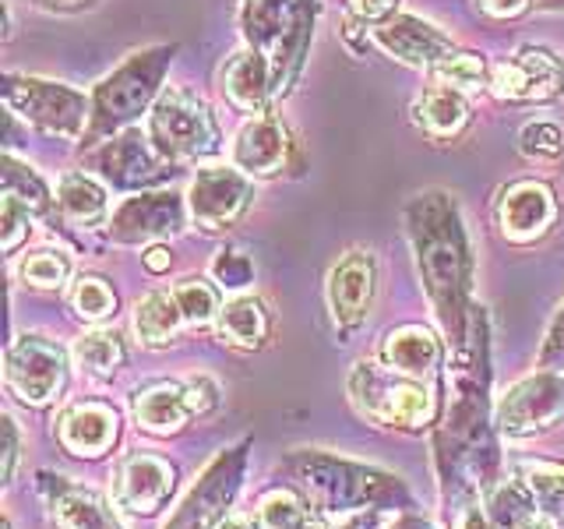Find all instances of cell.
Instances as JSON below:
<instances>
[{"label": "cell", "mask_w": 564, "mask_h": 529, "mask_svg": "<svg viewBox=\"0 0 564 529\" xmlns=\"http://www.w3.org/2000/svg\"><path fill=\"white\" fill-rule=\"evenodd\" d=\"M519 529H557L551 519H543V516H536V519H529L525 526H519Z\"/></svg>", "instance_id": "db71d44e"}, {"label": "cell", "mask_w": 564, "mask_h": 529, "mask_svg": "<svg viewBox=\"0 0 564 529\" xmlns=\"http://www.w3.org/2000/svg\"><path fill=\"white\" fill-rule=\"evenodd\" d=\"M254 198L251 176L237 166H208L187 187V212L191 223L205 234H223L234 226Z\"/></svg>", "instance_id": "5bb4252c"}, {"label": "cell", "mask_w": 564, "mask_h": 529, "mask_svg": "<svg viewBox=\"0 0 564 529\" xmlns=\"http://www.w3.org/2000/svg\"><path fill=\"white\" fill-rule=\"evenodd\" d=\"M184 325L187 322L181 314V304L173 300V290H155L134 307V332H138L141 346L163 349L181 335Z\"/></svg>", "instance_id": "f1b7e54d"}, {"label": "cell", "mask_w": 564, "mask_h": 529, "mask_svg": "<svg viewBox=\"0 0 564 529\" xmlns=\"http://www.w3.org/2000/svg\"><path fill=\"white\" fill-rule=\"evenodd\" d=\"M57 205L61 219H67L70 226L93 229L99 226L106 216H110V198H106V187L88 173H67L61 187H57Z\"/></svg>", "instance_id": "4316f807"}, {"label": "cell", "mask_w": 564, "mask_h": 529, "mask_svg": "<svg viewBox=\"0 0 564 529\" xmlns=\"http://www.w3.org/2000/svg\"><path fill=\"white\" fill-rule=\"evenodd\" d=\"M8 392L25 406H50L67 388V349L46 335H18L4 357Z\"/></svg>", "instance_id": "30bf717a"}, {"label": "cell", "mask_w": 564, "mask_h": 529, "mask_svg": "<svg viewBox=\"0 0 564 529\" xmlns=\"http://www.w3.org/2000/svg\"><path fill=\"white\" fill-rule=\"evenodd\" d=\"M375 516H370V519H346L343 526H325L322 519H314L311 526H304V529H375Z\"/></svg>", "instance_id": "681fc988"}, {"label": "cell", "mask_w": 564, "mask_h": 529, "mask_svg": "<svg viewBox=\"0 0 564 529\" xmlns=\"http://www.w3.org/2000/svg\"><path fill=\"white\" fill-rule=\"evenodd\" d=\"M4 484H11L14 476V463H18V428H14V417L4 413Z\"/></svg>", "instance_id": "f6af8a7d"}, {"label": "cell", "mask_w": 564, "mask_h": 529, "mask_svg": "<svg viewBox=\"0 0 564 529\" xmlns=\"http://www.w3.org/2000/svg\"><path fill=\"white\" fill-rule=\"evenodd\" d=\"M536 11H564V0H533Z\"/></svg>", "instance_id": "f5cc1de1"}, {"label": "cell", "mask_w": 564, "mask_h": 529, "mask_svg": "<svg viewBox=\"0 0 564 529\" xmlns=\"http://www.w3.org/2000/svg\"><path fill=\"white\" fill-rule=\"evenodd\" d=\"M370 40H375L384 53H392L395 61L410 64V67H427V71L455 50V43L445 32L431 22H423L416 14L388 18V22L375 25Z\"/></svg>", "instance_id": "ffe728a7"}, {"label": "cell", "mask_w": 564, "mask_h": 529, "mask_svg": "<svg viewBox=\"0 0 564 529\" xmlns=\"http://www.w3.org/2000/svg\"><path fill=\"white\" fill-rule=\"evenodd\" d=\"M395 4H399V0H349V11H352L357 22H378L381 25V22L392 18Z\"/></svg>", "instance_id": "7bdbcfd3"}, {"label": "cell", "mask_w": 564, "mask_h": 529, "mask_svg": "<svg viewBox=\"0 0 564 529\" xmlns=\"http://www.w3.org/2000/svg\"><path fill=\"white\" fill-rule=\"evenodd\" d=\"M0 96H4L8 110L22 117L29 128L43 131L50 138L82 141L88 128V114H93V99L78 88L50 78H29V75H4L0 82Z\"/></svg>", "instance_id": "ba28073f"}, {"label": "cell", "mask_w": 564, "mask_h": 529, "mask_svg": "<svg viewBox=\"0 0 564 529\" xmlns=\"http://www.w3.org/2000/svg\"><path fill=\"white\" fill-rule=\"evenodd\" d=\"M187 194L176 191H138L123 198L110 216V240L113 244H152L163 237H176L187 223Z\"/></svg>", "instance_id": "4fadbf2b"}, {"label": "cell", "mask_w": 564, "mask_h": 529, "mask_svg": "<svg viewBox=\"0 0 564 529\" xmlns=\"http://www.w3.org/2000/svg\"><path fill=\"white\" fill-rule=\"evenodd\" d=\"M490 343L487 314L473 307L469 335L455 346L452 399L437 428V458L445 484L455 487H490L494 445H490Z\"/></svg>", "instance_id": "6da1fadb"}, {"label": "cell", "mask_w": 564, "mask_h": 529, "mask_svg": "<svg viewBox=\"0 0 564 529\" xmlns=\"http://www.w3.org/2000/svg\"><path fill=\"white\" fill-rule=\"evenodd\" d=\"M519 481L529 487L543 519H551L557 529L564 526V466L554 463H522Z\"/></svg>", "instance_id": "1f68e13d"}, {"label": "cell", "mask_w": 564, "mask_h": 529, "mask_svg": "<svg viewBox=\"0 0 564 529\" xmlns=\"http://www.w3.org/2000/svg\"><path fill=\"white\" fill-rule=\"evenodd\" d=\"M293 481L304 487L307 501L322 516H349V511H381V508H416L410 487L395 473L352 463L343 455H328L317 449H296L282 458Z\"/></svg>", "instance_id": "3957f363"}, {"label": "cell", "mask_w": 564, "mask_h": 529, "mask_svg": "<svg viewBox=\"0 0 564 529\" xmlns=\"http://www.w3.org/2000/svg\"><path fill=\"white\" fill-rule=\"evenodd\" d=\"M18 279L32 290H61L70 279V258L64 251H35L18 264Z\"/></svg>", "instance_id": "8d00e7d4"}, {"label": "cell", "mask_w": 564, "mask_h": 529, "mask_svg": "<svg viewBox=\"0 0 564 529\" xmlns=\"http://www.w3.org/2000/svg\"><path fill=\"white\" fill-rule=\"evenodd\" d=\"M4 529H11V522H4Z\"/></svg>", "instance_id": "11a10c76"}, {"label": "cell", "mask_w": 564, "mask_h": 529, "mask_svg": "<svg viewBox=\"0 0 564 529\" xmlns=\"http://www.w3.org/2000/svg\"><path fill=\"white\" fill-rule=\"evenodd\" d=\"M141 261H145V269L152 276H163V272H170V264H173V251H170V247H163V244H152L149 251L141 255Z\"/></svg>", "instance_id": "7dc6e473"}, {"label": "cell", "mask_w": 564, "mask_h": 529, "mask_svg": "<svg viewBox=\"0 0 564 529\" xmlns=\"http://www.w3.org/2000/svg\"><path fill=\"white\" fill-rule=\"evenodd\" d=\"M234 166L247 176H282L304 173V155H300L290 128L272 110L254 114L237 131L234 141Z\"/></svg>", "instance_id": "9a60e30c"}, {"label": "cell", "mask_w": 564, "mask_h": 529, "mask_svg": "<svg viewBox=\"0 0 564 529\" xmlns=\"http://www.w3.org/2000/svg\"><path fill=\"white\" fill-rule=\"evenodd\" d=\"M247 449H251V441H240V445L223 449L216 458H212L163 529H219L229 516V505H234L240 484H243Z\"/></svg>", "instance_id": "9c48e42d"}, {"label": "cell", "mask_w": 564, "mask_h": 529, "mask_svg": "<svg viewBox=\"0 0 564 529\" xmlns=\"http://www.w3.org/2000/svg\"><path fill=\"white\" fill-rule=\"evenodd\" d=\"M564 420V370H540L516 381L494 406V423L505 438H536Z\"/></svg>", "instance_id": "8fae6325"}, {"label": "cell", "mask_w": 564, "mask_h": 529, "mask_svg": "<svg viewBox=\"0 0 564 529\" xmlns=\"http://www.w3.org/2000/svg\"><path fill=\"white\" fill-rule=\"evenodd\" d=\"M405 234H410L423 290L437 311L441 328L452 346H463L473 317V251L458 202L448 191L413 194L405 205Z\"/></svg>", "instance_id": "7a4b0ae2"}, {"label": "cell", "mask_w": 564, "mask_h": 529, "mask_svg": "<svg viewBox=\"0 0 564 529\" xmlns=\"http://www.w3.org/2000/svg\"><path fill=\"white\" fill-rule=\"evenodd\" d=\"M219 529H258V522L251 516H226V522Z\"/></svg>", "instance_id": "816d5d0a"}, {"label": "cell", "mask_w": 564, "mask_h": 529, "mask_svg": "<svg viewBox=\"0 0 564 529\" xmlns=\"http://www.w3.org/2000/svg\"><path fill=\"white\" fill-rule=\"evenodd\" d=\"M431 78L437 85L458 88V93H476L480 85H487V64L469 50H452L448 57H441L431 67Z\"/></svg>", "instance_id": "d590c367"}, {"label": "cell", "mask_w": 564, "mask_h": 529, "mask_svg": "<svg viewBox=\"0 0 564 529\" xmlns=\"http://www.w3.org/2000/svg\"><path fill=\"white\" fill-rule=\"evenodd\" d=\"M413 123L434 141H452L466 131L469 102L452 85H431L427 93L413 102Z\"/></svg>", "instance_id": "484cf974"}, {"label": "cell", "mask_w": 564, "mask_h": 529, "mask_svg": "<svg viewBox=\"0 0 564 529\" xmlns=\"http://www.w3.org/2000/svg\"><path fill=\"white\" fill-rule=\"evenodd\" d=\"M123 357H128V349H123V339L120 332L113 328H96V332H85L82 339L75 343V360L78 367L85 370L88 378H113Z\"/></svg>", "instance_id": "f546056e"}, {"label": "cell", "mask_w": 564, "mask_h": 529, "mask_svg": "<svg viewBox=\"0 0 564 529\" xmlns=\"http://www.w3.org/2000/svg\"><path fill=\"white\" fill-rule=\"evenodd\" d=\"M131 410H134L138 428L149 434H159V438L184 431V423L194 417L184 381H155L149 388H141V392L131 399Z\"/></svg>", "instance_id": "cb8c5ba5"}, {"label": "cell", "mask_w": 564, "mask_h": 529, "mask_svg": "<svg viewBox=\"0 0 564 529\" xmlns=\"http://www.w3.org/2000/svg\"><path fill=\"white\" fill-rule=\"evenodd\" d=\"M269 332H272V317L258 296H234L219 311V339L237 349L247 353L261 349L269 343Z\"/></svg>", "instance_id": "83f0119b"}, {"label": "cell", "mask_w": 564, "mask_h": 529, "mask_svg": "<svg viewBox=\"0 0 564 529\" xmlns=\"http://www.w3.org/2000/svg\"><path fill=\"white\" fill-rule=\"evenodd\" d=\"M176 490V466L163 455L131 452L117 463L113 473V505L131 516H155Z\"/></svg>", "instance_id": "e0dca14e"}, {"label": "cell", "mask_w": 564, "mask_h": 529, "mask_svg": "<svg viewBox=\"0 0 564 529\" xmlns=\"http://www.w3.org/2000/svg\"><path fill=\"white\" fill-rule=\"evenodd\" d=\"M212 279H216L226 293H240L254 282V261L243 251H237V247H226V251H219L216 261H212Z\"/></svg>", "instance_id": "74e56055"}, {"label": "cell", "mask_w": 564, "mask_h": 529, "mask_svg": "<svg viewBox=\"0 0 564 529\" xmlns=\"http://www.w3.org/2000/svg\"><path fill=\"white\" fill-rule=\"evenodd\" d=\"M317 0H247L240 32L251 50L272 61L275 96H286L300 78L314 35Z\"/></svg>", "instance_id": "5b68a950"}, {"label": "cell", "mask_w": 564, "mask_h": 529, "mask_svg": "<svg viewBox=\"0 0 564 529\" xmlns=\"http://www.w3.org/2000/svg\"><path fill=\"white\" fill-rule=\"evenodd\" d=\"M378 360L384 367L399 370V375H410V378H431L434 370L445 360V346L441 339L423 325H402L392 328L381 339L378 349Z\"/></svg>", "instance_id": "603a6c76"}, {"label": "cell", "mask_w": 564, "mask_h": 529, "mask_svg": "<svg viewBox=\"0 0 564 529\" xmlns=\"http://www.w3.org/2000/svg\"><path fill=\"white\" fill-rule=\"evenodd\" d=\"M540 367L543 370H564V304L557 307L551 328H546V339L540 346Z\"/></svg>", "instance_id": "60d3db41"}, {"label": "cell", "mask_w": 564, "mask_h": 529, "mask_svg": "<svg viewBox=\"0 0 564 529\" xmlns=\"http://www.w3.org/2000/svg\"><path fill=\"white\" fill-rule=\"evenodd\" d=\"M564 88V61L546 46H522L490 71V93L508 102H546Z\"/></svg>", "instance_id": "2e32d148"}, {"label": "cell", "mask_w": 564, "mask_h": 529, "mask_svg": "<svg viewBox=\"0 0 564 529\" xmlns=\"http://www.w3.org/2000/svg\"><path fill=\"white\" fill-rule=\"evenodd\" d=\"M57 438L70 455L82 458H99L106 455L120 438V413L110 402L85 399L67 406L57 420Z\"/></svg>", "instance_id": "44dd1931"}, {"label": "cell", "mask_w": 564, "mask_h": 529, "mask_svg": "<svg viewBox=\"0 0 564 529\" xmlns=\"http://www.w3.org/2000/svg\"><path fill=\"white\" fill-rule=\"evenodd\" d=\"M50 508L61 529H123L113 505L96 490L75 487L57 476V484L50 487Z\"/></svg>", "instance_id": "d4e9b609"}, {"label": "cell", "mask_w": 564, "mask_h": 529, "mask_svg": "<svg viewBox=\"0 0 564 529\" xmlns=\"http://www.w3.org/2000/svg\"><path fill=\"white\" fill-rule=\"evenodd\" d=\"M392 529H434V522H431V519H423V516H416V511H405L402 519H395Z\"/></svg>", "instance_id": "f907efd6"}, {"label": "cell", "mask_w": 564, "mask_h": 529, "mask_svg": "<svg viewBox=\"0 0 564 529\" xmlns=\"http://www.w3.org/2000/svg\"><path fill=\"white\" fill-rule=\"evenodd\" d=\"M519 145L529 159H557L564 149V134L557 123L551 120H536V123H525L522 134H519Z\"/></svg>", "instance_id": "f35d334b"}, {"label": "cell", "mask_w": 564, "mask_h": 529, "mask_svg": "<svg viewBox=\"0 0 564 529\" xmlns=\"http://www.w3.org/2000/svg\"><path fill=\"white\" fill-rule=\"evenodd\" d=\"M328 311L339 332H352L367 322L370 307L378 296V258L357 247L346 258L335 261L328 272Z\"/></svg>", "instance_id": "ac0fdd59"}, {"label": "cell", "mask_w": 564, "mask_h": 529, "mask_svg": "<svg viewBox=\"0 0 564 529\" xmlns=\"http://www.w3.org/2000/svg\"><path fill=\"white\" fill-rule=\"evenodd\" d=\"M35 8H43V11H53V14H75V11H88V8H96L99 0H32Z\"/></svg>", "instance_id": "c3c4849f"}, {"label": "cell", "mask_w": 564, "mask_h": 529, "mask_svg": "<svg viewBox=\"0 0 564 529\" xmlns=\"http://www.w3.org/2000/svg\"><path fill=\"white\" fill-rule=\"evenodd\" d=\"M184 388H187V399H191L194 417H205V413H212V410L219 406V385L212 381L208 375H194V378H187Z\"/></svg>", "instance_id": "b9f144b4"}, {"label": "cell", "mask_w": 564, "mask_h": 529, "mask_svg": "<svg viewBox=\"0 0 564 529\" xmlns=\"http://www.w3.org/2000/svg\"><path fill=\"white\" fill-rule=\"evenodd\" d=\"M85 163L99 173V181L113 184L120 191H149L155 184H166L176 173V166L166 163V159L155 152L149 134H141L138 128L106 138L102 145L88 152Z\"/></svg>", "instance_id": "7c38bea8"}, {"label": "cell", "mask_w": 564, "mask_h": 529, "mask_svg": "<svg viewBox=\"0 0 564 529\" xmlns=\"http://www.w3.org/2000/svg\"><path fill=\"white\" fill-rule=\"evenodd\" d=\"M0 176H4V198L18 202L29 216H46L53 198H50V187L43 184V176L35 173L32 166L18 163V159L11 152H4V159H0Z\"/></svg>", "instance_id": "4dcf8cb0"}, {"label": "cell", "mask_w": 564, "mask_h": 529, "mask_svg": "<svg viewBox=\"0 0 564 529\" xmlns=\"http://www.w3.org/2000/svg\"><path fill=\"white\" fill-rule=\"evenodd\" d=\"M173 300L181 304V314H184V322L191 328H205L212 322H219V290L212 287L208 279H198V276H191V279H181L173 287Z\"/></svg>", "instance_id": "836d02e7"}, {"label": "cell", "mask_w": 564, "mask_h": 529, "mask_svg": "<svg viewBox=\"0 0 564 529\" xmlns=\"http://www.w3.org/2000/svg\"><path fill=\"white\" fill-rule=\"evenodd\" d=\"M176 57L173 43H159L134 50L120 67L99 78L93 88V114H88V128L82 134V149H96L106 138L128 131L131 123L149 114L159 93H163V78Z\"/></svg>", "instance_id": "277c9868"}, {"label": "cell", "mask_w": 564, "mask_h": 529, "mask_svg": "<svg viewBox=\"0 0 564 529\" xmlns=\"http://www.w3.org/2000/svg\"><path fill=\"white\" fill-rule=\"evenodd\" d=\"M314 516V505L307 501V494H296V490H269L264 498L258 501V526L261 529H304L311 526Z\"/></svg>", "instance_id": "d6a6232c"}, {"label": "cell", "mask_w": 564, "mask_h": 529, "mask_svg": "<svg viewBox=\"0 0 564 529\" xmlns=\"http://www.w3.org/2000/svg\"><path fill=\"white\" fill-rule=\"evenodd\" d=\"M494 219L508 244H536L551 234L557 219V198L543 181H516L498 194Z\"/></svg>", "instance_id": "d6986e66"}, {"label": "cell", "mask_w": 564, "mask_h": 529, "mask_svg": "<svg viewBox=\"0 0 564 529\" xmlns=\"http://www.w3.org/2000/svg\"><path fill=\"white\" fill-rule=\"evenodd\" d=\"M223 93L229 106L243 114H264V106L275 96V75L272 61L264 53L243 46L223 64Z\"/></svg>", "instance_id": "7402d4cb"}, {"label": "cell", "mask_w": 564, "mask_h": 529, "mask_svg": "<svg viewBox=\"0 0 564 529\" xmlns=\"http://www.w3.org/2000/svg\"><path fill=\"white\" fill-rule=\"evenodd\" d=\"M70 307L82 322H106L117 311V293L102 276H82L70 282Z\"/></svg>", "instance_id": "e575fe53"}, {"label": "cell", "mask_w": 564, "mask_h": 529, "mask_svg": "<svg viewBox=\"0 0 564 529\" xmlns=\"http://www.w3.org/2000/svg\"><path fill=\"white\" fill-rule=\"evenodd\" d=\"M349 396L367 420L395 431H423L441 417V396L434 385L399 375V370L375 360H360L352 367Z\"/></svg>", "instance_id": "8992f818"}, {"label": "cell", "mask_w": 564, "mask_h": 529, "mask_svg": "<svg viewBox=\"0 0 564 529\" xmlns=\"http://www.w3.org/2000/svg\"><path fill=\"white\" fill-rule=\"evenodd\" d=\"M455 529H494V522L487 516V508H480L476 501H466L455 519Z\"/></svg>", "instance_id": "bcb514c9"}, {"label": "cell", "mask_w": 564, "mask_h": 529, "mask_svg": "<svg viewBox=\"0 0 564 529\" xmlns=\"http://www.w3.org/2000/svg\"><path fill=\"white\" fill-rule=\"evenodd\" d=\"M149 141L155 152L173 166L202 163V159L219 155L223 138L219 123L212 117L208 102L202 96H194L191 88H163L149 110Z\"/></svg>", "instance_id": "52a82bcc"}, {"label": "cell", "mask_w": 564, "mask_h": 529, "mask_svg": "<svg viewBox=\"0 0 564 529\" xmlns=\"http://www.w3.org/2000/svg\"><path fill=\"white\" fill-rule=\"evenodd\" d=\"M29 223L32 216L18 202L11 198L0 202V247H4V255H14L18 247L29 240V229H32Z\"/></svg>", "instance_id": "ab89813d"}, {"label": "cell", "mask_w": 564, "mask_h": 529, "mask_svg": "<svg viewBox=\"0 0 564 529\" xmlns=\"http://www.w3.org/2000/svg\"><path fill=\"white\" fill-rule=\"evenodd\" d=\"M480 4L484 14L498 18V22H505V18H519L522 11L533 8V0H476Z\"/></svg>", "instance_id": "ee69618b"}]
</instances>
